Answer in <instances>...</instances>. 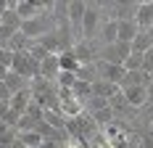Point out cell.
<instances>
[{
  "label": "cell",
  "mask_w": 153,
  "mask_h": 148,
  "mask_svg": "<svg viewBox=\"0 0 153 148\" xmlns=\"http://www.w3.org/2000/svg\"><path fill=\"white\" fill-rule=\"evenodd\" d=\"M29 103H32V93H29V90H21V93H16L13 98H11V108L19 111V114H24Z\"/></svg>",
  "instance_id": "21"
},
{
  "label": "cell",
  "mask_w": 153,
  "mask_h": 148,
  "mask_svg": "<svg viewBox=\"0 0 153 148\" xmlns=\"http://www.w3.org/2000/svg\"><path fill=\"white\" fill-rule=\"evenodd\" d=\"M143 72L153 77V48L148 50V53H145V56H143Z\"/></svg>",
  "instance_id": "31"
},
{
  "label": "cell",
  "mask_w": 153,
  "mask_h": 148,
  "mask_svg": "<svg viewBox=\"0 0 153 148\" xmlns=\"http://www.w3.org/2000/svg\"><path fill=\"white\" fill-rule=\"evenodd\" d=\"M119 24V34H116V40L119 43H127V45H132L135 43V37H137V24H135V19H127V21H116Z\"/></svg>",
  "instance_id": "13"
},
{
  "label": "cell",
  "mask_w": 153,
  "mask_h": 148,
  "mask_svg": "<svg viewBox=\"0 0 153 148\" xmlns=\"http://www.w3.org/2000/svg\"><path fill=\"white\" fill-rule=\"evenodd\" d=\"M27 53H29V56L37 61V64H42V61L50 56V53H48V50H45V48H42L40 43H37V40H32V45H29V50H27Z\"/></svg>",
  "instance_id": "27"
},
{
  "label": "cell",
  "mask_w": 153,
  "mask_h": 148,
  "mask_svg": "<svg viewBox=\"0 0 153 148\" xmlns=\"http://www.w3.org/2000/svg\"><path fill=\"white\" fill-rule=\"evenodd\" d=\"M85 11H87V3L85 0H69V16H66V21L79 32V40H82V19H85Z\"/></svg>",
  "instance_id": "10"
},
{
  "label": "cell",
  "mask_w": 153,
  "mask_h": 148,
  "mask_svg": "<svg viewBox=\"0 0 153 148\" xmlns=\"http://www.w3.org/2000/svg\"><path fill=\"white\" fill-rule=\"evenodd\" d=\"M122 95L127 98V103L132 106V108H143V106L151 101V90L145 87V85H135V87H124Z\"/></svg>",
  "instance_id": "8"
},
{
  "label": "cell",
  "mask_w": 153,
  "mask_h": 148,
  "mask_svg": "<svg viewBox=\"0 0 153 148\" xmlns=\"http://www.w3.org/2000/svg\"><path fill=\"white\" fill-rule=\"evenodd\" d=\"M11 130H13V127H8L5 122H0V138H3V135H5V132H11Z\"/></svg>",
  "instance_id": "34"
},
{
  "label": "cell",
  "mask_w": 153,
  "mask_h": 148,
  "mask_svg": "<svg viewBox=\"0 0 153 148\" xmlns=\"http://www.w3.org/2000/svg\"><path fill=\"white\" fill-rule=\"evenodd\" d=\"M108 101L106 98H98V95H90L87 101H85V111L87 114H95V111H100V108H106Z\"/></svg>",
  "instance_id": "26"
},
{
  "label": "cell",
  "mask_w": 153,
  "mask_h": 148,
  "mask_svg": "<svg viewBox=\"0 0 153 148\" xmlns=\"http://www.w3.org/2000/svg\"><path fill=\"white\" fill-rule=\"evenodd\" d=\"M151 82H153V77H151V74H145L143 69H140V72H127L119 87L124 90V87H135V85H145V87H151Z\"/></svg>",
  "instance_id": "15"
},
{
  "label": "cell",
  "mask_w": 153,
  "mask_h": 148,
  "mask_svg": "<svg viewBox=\"0 0 153 148\" xmlns=\"http://www.w3.org/2000/svg\"><path fill=\"white\" fill-rule=\"evenodd\" d=\"M53 29H56V19L48 11V13H40V16H34V19H29V21H24L19 32H24L29 40H40V37L50 34Z\"/></svg>",
  "instance_id": "1"
},
{
  "label": "cell",
  "mask_w": 153,
  "mask_h": 148,
  "mask_svg": "<svg viewBox=\"0 0 153 148\" xmlns=\"http://www.w3.org/2000/svg\"><path fill=\"white\" fill-rule=\"evenodd\" d=\"M40 148H61V146H58V143H53V140H45Z\"/></svg>",
  "instance_id": "35"
},
{
  "label": "cell",
  "mask_w": 153,
  "mask_h": 148,
  "mask_svg": "<svg viewBox=\"0 0 153 148\" xmlns=\"http://www.w3.org/2000/svg\"><path fill=\"white\" fill-rule=\"evenodd\" d=\"M71 53H74V58L79 61V66H90V64H95V56H98V50L92 48L90 40H76L74 48H71Z\"/></svg>",
  "instance_id": "9"
},
{
  "label": "cell",
  "mask_w": 153,
  "mask_h": 148,
  "mask_svg": "<svg viewBox=\"0 0 153 148\" xmlns=\"http://www.w3.org/2000/svg\"><path fill=\"white\" fill-rule=\"evenodd\" d=\"M137 5H140L137 0H127V3L114 0V3H103L100 8H108V19H114V21H127V19H135Z\"/></svg>",
  "instance_id": "4"
},
{
  "label": "cell",
  "mask_w": 153,
  "mask_h": 148,
  "mask_svg": "<svg viewBox=\"0 0 153 148\" xmlns=\"http://www.w3.org/2000/svg\"><path fill=\"white\" fill-rule=\"evenodd\" d=\"M132 56V45L127 43H116L114 45H106L98 50V61H106V64H116V66H124V61Z\"/></svg>",
  "instance_id": "2"
},
{
  "label": "cell",
  "mask_w": 153,
  "mask_h": 148,
  "mask_svg": "<svg viewBox=\"0 0 153 148\" xmlns=\"http://www.w3.org/2000/svg\"><path fill=\"white\" fill-rule=\"evenodd\" d=\"M71 95H74L79 103H85V101L92 95V85H90V82H82V79H76L74 87H71Z\"/></svg>",
  "instance_id": "22"
},
{
  "label": "cell",
  "mask_w": 153,
  "mask_h": 148,
  "mask_svg": "<svg viewBox=\"0 0 153 148\" xmlns=\"http://www.w3.org/2000/svg\"><path fill=\"white\" fill-rule=\"evenodd\" d=\"M116 34H119V24H116L114 19H106V21L100 24V32H98V37H100L103 48H106V45H114V43H116Z\"/></svg>",
  "instance_id": "16"
},
{
  "label": "cell",
  "mask_w": 153,
  "mask_h": 148,
  "mask_svg": "<svg viewBox=\"0 0 153 148\" xmlns=\"http://www.w3.org/2000/svg\"><path fill=\"white\" fill-rule=\"evenodd\" d=\"M48 8H50V3H45V0H16L13 3V11L19 13L21 21H29L40 13H48Z\"/></svg>",
  "instance_id": "5"
},
{
  "label": "cell",
  "mask_w": 153,
  "mask_h": 148,
  "mask_svg": "<svg viewBox=\"0 0 153 148\" xmlns=\"http://www.w3.org/2000/svg\"><path fill=\"white\" fill-rule=\"evenodd\" d=\"M135 24H137V29H153V0H145L137 5Z\"/></svg>",
  "instance_id": "11"
},
{
  "label": "cell",
  "mask_w": 153,
  "mask_h": 148,
  "mask_svg": "<svg viewBox=\"0 0 153 148\" xmlns=\"http://www.w3.org/2000/svg\"><path fill=\"white\" fill-rule=\"evenodd\" d=\"M119 93H122V87H119V85H111V82H106V79L92 82V95H98V98L111 101V98H114V95H119Z\"/></svg>",
  "instance_id": "17"
},
{
  "label": "cell",
  "mask_w": 153,
  "mask_h": 148,
  "mask_svg": "<svg viewBox=\"0 0 153 148\" xmlns=\"http://www.w3.org/2000/svg\"><path fill=\"white\" fill-rule=\"evenodd\" d=\"M11 90H8V85L5 82H0V103H11Z\"/></svg>",
  "instance_id": "32"
},
{
  "label": "cell",
  "mask_w": 153,
  "mask_h": 148,
  "mask_svg": "<svg viewBox=\"0 0 153 148\" xmlns=\"http://www.w3.org/2000/svg\"><path fill=\"white\" fill-rule=\"evenodd\" d=\"M19 140H21L27 148H40L42 143H45L42 135H37V132H19Z\"/></svg>",
  "instance_id": "25"
},
{
  "label": "cell",
  "mask_w": 153,
  "mask_h": 148,
  "mask_svg": "<svg viewBox=\"0 0 153 148\" xmlns=\"http://www.w3.org/2000/svg\"><path fill=\"white\" fill-rule=\"evenodd\" d=\"M95 69H98V79H106V82H111V85H122L124 74H127L124 66L106 64V61H98V64H95Z\"/></svg>",
  "instance_id": "7"
},
{
  "label": "cell",
  "mask_w": 153,
  "mask_h": 148,
  "mask_svg": "<svg viewBox=\"0 0 153 148\" xmlns=\"http://www.w3.org/2000/svg\"><path fill=\"white\" fill-rule=\"evenodd\" d=\"M140 148H153V132H151V135H143V138H140Z\"/></svg>",
  "instance_id": "33"
},
{
  "label": "cell",
  "mask_w": 153,
  "mask_h": 148,
  "mask_svg": "<svg viewBox=\"0 0 153 148\" xmlns=\"http://www.w3.org/2000/svg\"><path fill=\"white\" fill-rule=\"evenodd\" d=\"M11 64H13V53H11L8 48H0V66L11 69Z\"/></svg>",
  "instance_id": "30"
},
{
  "label": "cell",
  "mask_w": 153,
  "mask_h": 148,
  "mask_svg": "<svg viewBox=\"0 0 153 148\" xmlns=\"http://www.w3.org/2000/svg\"><path fill=\"white\" fill-rule=\"evenodd\" d=\"M0 24H3V27H8V29H13V32H19V29H21V24H24V21L19 19V13H16L13 8H8L5 13L0 16Z\"/></svg>",
  "instance_id": "24"
},
{
  "label": "cell",
  "mask_w": 153,
  "mask_h": 148,
  "mask_svg": "<svg viewBox=\"0 0 153 148\" xmlns=\"http://www.w3.org/2000/svg\"><path fill=\"white\" fill-rule=\"evenodd\" d=\"M90 117H92V122H95L98 127H103V130H106L108 124H114V122H116V114L111 111V106L100 108V111H95V114H90Z\"/></svg>",
  "instance_id": "19"
},
{
  "label": "cell",
  "mask_w": 153,
  "mask_h": 148,
  "mask_svg": "<svg viewBox=\"0 0 153 148\" xmlns=\"http://www.w3.org/2000/svg\"><path fill=\"white\" fill-rule=\"evenodd\" d=\"M74 82H76V74H71V72H61L58 74V87L61 90H71Z\"/></svg>",
  "instance_id": "28"
},
{
  "label": "cell",
  "mask_w": 153,
  "mask_h": 148,
  "mask_svg": "<svg viewBox=\"0 0 153 148\" xmlns=\"http://www.w3.org/2000/svg\"><path fill=\"white\" fill-rule=\"evenodd\" d=\"M5 85H8V90H11V95H16V93H21V90H29V79L19 77L16 72H8V77H5Z\"/></svg>",
  "instance_id": "18"
},
{
  "label": "cell",
  "mask_w": 153,
  "mask_h": 148,
  "mask_svg": "<svg viewBox=\"0 0 153 148\" xmlns=\"http://www.w3.org/2000/svg\"><path fill=\"white\" fill-rule=\"evenodd\" d=\"M11 72H16L19 77H24V79H34V77H40V64L32 58L29 53H13V64H11Z\"/></svg>",
  "instance_id": "3"
},
{
  "label": "cell",
  "mask_w": 153,
  "mask_h": 148,
  "mask_svg": "<svg viewBox=\"0 0 153 148\" xmlns=\"http://www.w3.org/2000/svg\"><path fill=\"white\" fill-rule=\"evenodd\" d=\"M98 8L100 5L87 3V11H85V19H82V40L92 43V37H98V32H100V11Z\"/></svg>",
  "instance_id": "6"
},
{
  "label": "cell",
  "mask_w": 153,
  "mask_h": 148,
  "mask_svg": "<svg viewBox=\"0 0 153 148\" xmlns=\"http://www.w3.org/2000/svg\"><path fill=\"white\" fill-rule=\"evenodd\" d=\"M151 48H153V29H140L137 37H135V43H132V53L145 56Z\"/></svg>",
  "instance_id": "14"
},
{
  "label": "cell",
  "mask_w": 153,
  "mask_h": 148,
  "mask_svg": "<svg viewBox=\"0 0 153 148\" xmlns=\"http://www.w3.org/2000/svg\"><path fill=\"white\" fill-rule=\"evenodd\" d=\"M11 69H5V66H0V82H5V77H8Z\"/></svg>",
  "instance_id": "36"
},
{
  "label": "cell",
  "mask_w": 153,
  "mask_h": 148,
  "mask_svg": "<svg viewBox=\"0 0 153 148\" xmlns=\"http://www.w3.org/2000/svg\"><path fill=\"white\" fill-rule=\"evenodd\" d=\"M11 148H27V146H24V143H21V140L16 138V140H13V146H11Z\"/></svg>",
  "instance_id": "37"
},
{
  "label": "cell",
  "mask_w": 153,
  "mask_h": 148,
  "mask_svg": "<svg viewBox=\"0 0 153 148\" xmlns=\"http://www.w3.org/2000/svg\"><path fill=\"white\" fill-rule=\"evenodd\" d=\"M58 74H61V64H58V56H48L42 64H40V77L48 79V82H53V79H58Z\"/></svg>",
  "instance_id": "12"
},
{
  "label": "cell",
  "mask_w": 153,
  "mask_h": 148,
  "mask_svg": "<svg viewBox=\"0 0 153 148\" xmlns=\"http://www.w3.org/2000/svg\"><path fill=\"white\" fill-rule=\"evenodd\" d=\"M124 69H127V72H140V69H143V56H140V53H132L129 58L124 61Z\"/></svg>",
  "instance_id": "29"
},
{
  "label": "cell",
  "mask_w": 153,
  "mask_h": 148,
  "mask_svg": "<svg viewBox=\"0 0 153 148\" xmlns=\"http://www.w3.org/2000/svg\"><path fill=\"white\" fill-rule=\"evenodd\" d=\"M58 64H61V72H71V74H76V69H79V61L74 58V53H71V50L58 53Z\"/></svg>",
  "instance_id": "23"
},
{
  "label": "cell",
  "mask_w": 153,
  "mask_h": 148,
  "mask_svg": "<svg viewBox=\"0 0 153 148\" xmlns=\"http://www.w3.org/2000/svg\"><path fill=\"white\" fill-rule=\"evenodd\" d=\"M108 106H111V111H114L116 117H124V114H129V111H135L132 106L127 103V98H124L122 93H119V95H114V98L108 101Z\"/></svg>",
  "instance_id": "20"
}]
</instances>
